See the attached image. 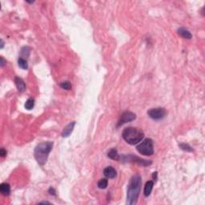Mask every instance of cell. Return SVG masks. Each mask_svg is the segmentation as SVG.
<instances>
[{
    "mask_svg": "<svg viewBox=\"0 0 205 205\" xmlns=\"http://www.w3.org/2000/svg\"><path fill=\"white\" fill-rule=\"evenodd\" d=\"M142 179L139 175H135L130 179L127 193V204L134 205L137 203L141 190Z\"/></svg>",
    "mask_w": 205,
    "mask_h": 205,
    "instance_id": "obj_1",
    "label": "cell"
},
{
    "mask_svg": "<svg viewBox=\"0 0 205 205\" xmlns=\"http://www.w3.org/2000/svg\"><path fill=\"white\" fill-rule=\"evenodd\" d=\"M52 147H53L52 142L40 143L36 147L35 151H34V156L39 164L43 166L47 163L48 156L52 150Z\"/></svg>",
    "mask_w": 205,
    "mask_h": 205,
    "instance_id": "obj_2",
    "label": "cell"
},
{
    "mask_svg": "<svg viewBox=\"0 0 205 205\" xmlns=\"http://www.w3.org/2000/svg\"><path fill=\"white\" fill-rule=\"evenodd\" d=\"M122 136L128 144L135 145L144 139V133L138 127H128L124 128L122 133Z\"/></svg>",
    "mask_w": 205,
    "mask_h": 205,
    "instance_id": "obj_3",
    "label": "cell"
},
{
    "mask_svg": "<svg viewBox=\"0 0 205 205\" xmlns=\"http://www.w3.org/2000/svg\"><path fill=\"white\" fill-rule=\"evenodd\" d=\"M136 150L144 156H151L154 154V143L150 138L145 139L136 147Z\"/></svg>",
    "mask_w": 205,
    "mask_h": 205,
    "instance_id": "obj_4",
    "label": "cell"
},
{
    "mask_svg": "<svg viewBox=\"0 0 205 205\" xmlns=\"http://www.w3.org/2000/svg\"><path fill=\"white\" fill-rule=\"evenodd\" d=\"M121 161L123 162H129V163H136L142 166H149L151 164V161L146 160H143V159L139 158L138 156H135L134 155H128V156H123L120 157Z\"/></svg>",
    "mask_w": 205,
    "mask_h": 205,
    "instance_id": "obj_5",
    "label": "cell"
},
{
    "mask_svg": "<svg viewBox=\"0 0 205 205\" xmlns=\"http://www.w3.org/2000/svg\"><path fill=\"white\" fill-rule=\"evenodd\" d=\"M148 115L149 117L154 120H162L167 115V111L163 107H156V108H151L148 111Z\"/></svg>",
    "mask_w": 205,
    "mask_h": 205,
    "instance_id": "obj_6",
    "label": "cell"
},
{
    "mask_svg": "<svg viewBox=\"0 0 205 205\" xmlns=\"http://www.w3.org/2000/svg\"><path fill=\"white\" fill-rule=\"evenodd\" d=\"M136 118V115L132 111H124L122 115H121L120 118L119 120L118 124H117V127H120V126H122L124 123H129V122H132V121L135 120Z\"/></svg>",
    "mask_w": 205,
    "mask_h": 205,
    "instance_id": "obj_7",
    "label": "cell"
},
{
    "mask_svg": "<svg viewBox=\"0 0 205 205\" xmlns=\"http://www.w3.org/2000/svg\"><path fill=\"white\" fill-rule=\"evenodd\" d=\"M104 174L107 178L113 179V178L116 176V171L113 167L109 166V167H107L106 168H104Z\"/></svg>",
    "mask_w": 205,
    "mask_h": 205,
    "instance_id": "obj_8",
    "label": "cell"
},
{
    "mask_svg": "<svg viewBox=\"0 0 205 205\" xmlns=\"http://www.w3.org/2000/svg\"><path fill=\"white\" fill-rule=\"evenodd\" d=\"M76 125V122H72V123H69L64 127V131L62 132V136L63 137H68L71 134V132H73L74 127Z\"/></svg>",
    "mask_w": 205,
    "mask_h": 205,
    "instance_id": "obj_9",
    "label": "cell"
},
{
    "mask_svg": "<svg viewBox=\"0 0 205 205\" xmlns=\"http://www.w3.org/2000/svg\"><path fill=\"white\" fill-rule=\"evenodd\" d=\"M14 82H15V85H16L17 89L19 92H23L25 90H26V84L24 81L21 78H19L18 76H16L14 78Z\"/></svg>",
    "mask_w": 205,
    "mask_h": 205,
    "instance_id": "obj_10",
    "label": "cell"
},
{
    "mask_svg": "<svg viewBox=\"0 0 205 205\" xmlns=\"http://www.w3.org/2000/svg\"><path fill=\"white\" fill-rule=\"evenodd\" d=\"M177 32H178V34H179L181 37H183V38L184 39H190L192 38V35L191 34V32H190L188 30L184 28V27H180V28L178 29Z\"/></svg>",
    "mask_w": 205,
    "mask_h": 205,
    "instance_id": "obj_11",
    "label": "cell"
},
{
    "mask_svg": "<svg viewBox=\"0 0 205 205\" xmlns=\"http://www.w3.org/2000/svg\"><path fill=\"white\" fill-rule=\"evenodd\" d=\"M0 191L3 196H9L11 192V186L7 183H2L0 185Z\"/></svg>",
    "mask_w": 205,
    "mask_h": 205,
    "instance_id": "obj_12",
    "label": "cell"
},
{
    "mask_svg": "<svg viewBox=\"0 0 205 205\" xmlns=\"http://www.w3.org/2000/svg\"><path fill=\"white\" fill-rule=\"evenodd\" d=\"M154 186V182L150 180V181H148L145 184V186H144V196L148 197V196H150L151 191H152V188H153Z\"/></svg>",
    "mask_w": 205,
    "mask_h": 205,
    "instance_id": "obj_13",
    "label": "cell"
},
{
    "mask_svg": "<svg viewBox=\"0 0 205 205\" xmlns=\"http://www.w3.org/2000/svg\"><path fill=\"white\" fill-rule=\"evenodd\" d=\"M107 156L110 159H111V160H120V156L118 154V151H117V150L116 148L111 149L108 151V153H107Z\"/></svg>",
    "mask_w": 205,
    "mask_h": 205,
    "instance_id": "obj_14",
    "label": "cell"
},
{
    "mask_svg": "<svg viewBox=\"0 0 205 205\" xmlns=\"http://www.w3.org/2000/svg\"><path fill=\"white\" fill-rule=\"evenodd\" d=\"M18 64H19V67L20 68L23 69V70H26L28 68V64H27V61L26 59H23V58H19L18 59Z\"/></svg>",
    "mask_w": 205,
    "mask_h": 205,
    "instance_id": "obj_15",
    "label": "cell"
},
{
    "mask_svg": "<svg viewBox=\"0 0 205 205\" xmlns=\"http://www.w3.org/2000/svg\"><path fill=\"white\" fill-rule=\"evenodd\" d=\"M35 106V100L34 99H28L25 103V108L26 110H31Z\"/></svg>",
    "mask_w": 205,
    "mask_h": 205,
    "instance_id": "obj_16",
    "label": "cell"
},
{
    "mask_svg": "<svg viewBox=\"0 0 205 205\" xmlns=\"http://www.w3.org/2000/svg\"><path fill=\"white\" fill-rule=\"evenodd\" d=\"M108 184V181L107 179H102L98 182V188L100 189H105L107 188Z\"/></svg>",
    "mask_w": 205,
    "mask_h": 205,
    "instance_id": "obj_17",
    "label": "cell"
},
{
    "mask_svg": "<svg viewBox=\"0 0 205 205\" xmlns=\"http://www.w3.org/2000/svg\"><path fill=\"white\" fill-rule=\"evenodd\" d=\"M29 54H30V48L28 47H24L22 48L21 50V55L23 57V59L24 58H27L29 56Z\"/></svg>",
    "mask_w": 205,
    "mask_h": 205,
    "instance_id": "obj_18",
    "label": "cell"
},
{
    "mask_svg": "<svg viewBox=\"0 0 205 205\" xmlns=\"http://www.w3.org/2000/svg\"><path fill=\"white\" fill-rule=\"evenodd\" d=\"M60 87H61V88L67 90V91H70L71 89V84L69 81H64V82H61L60 83Z\"/></svg>",
    "mask_w": 205,
    "mask_h": 205,
    "instance_id": "obj_19",
    "label": "cell"
},
{
    "mask_svg": "<svg viewBox=\"0 0 205 205\" xmlns=\"http://www.w3.org/2000/svg\"><path fill=\"white\" fill-rule=\"evenodd\" d=\"M179 146V148L182 149V150H184V151H188V152H192V151H193V149L191 148V147L189 146L188 144H180Z\"/></svg>",
    "mask_w": 205,
    "mask_h": 205,
    "instance_id": "obj_20",
    "label": "cell"
},
{
    "mask_svg": "<svg viewBox=\"0 0 205 205\" xmlns=\"http://www.w3.org/2000/svg\"><path fill=\"white\" fill-rule=\"evenodd\" d=\"M7 151L4 148H1V150H0V156L1 157H2V158L5 157V156H7Z\"/></svg>",
    "mask_w": 205,
    "mask_h": 205,
    "instance_id": "obj_21",
    "label": "cell"
},
{
    "mask_svg": "<svg viewBox=\"0 0 205 205\" xmlns=\"http://www.w3.org/2000/svg\"><path fill=\"white\" fill-rule=\"evenodd\" d=\"M49 193L51 194V195H52V196H56V193H55V191H54V189L53 188H49Z\"/></svg>",
    "mask_w": 205,
    "mask_h": 205,
    "instance_id": "obj_22",
    "label": "cell"
},
{
    "mask_svg": "<svg viewBox=\"0 0 205 205\" xmlns=\"http://www.w3.org/2000/svg\"><path fill=\"white\" fill-rule=\"evenodd\" d=\"M157 175H158V172H153V174H152V179H153L155 181L157 179Z\"/></svg>",
    "mask_w": 205,
    "mask_h": 205,
    "instance_id": "obj_23",
    "label": "cell"
},
{
    "mask_svg": "<svg viewBox=\"0 0 205 205\" xmlns=\"http://www.w3.org/2000/svg\"><path fill=\"white\" fill-rule=\"evenodd\" d=\"M0 59H1V64H1V67H2L5 65V63H6V62H5L4 58H3V57H1V58H0Z\"/></svg>",
    "mask_w": 205,
    "mask_h": 205,
    "instance_id": "obj_24",
    "label": "cell"
},
{
    "mask_svg": "<svg viewBox=\"0 0 205 205\" xmlns=\"http://www.w3.org/2000/svg\"><path fill=\"white\" fill-rule=\"evenodd\" d=\"M4 47V42L2 41V39H1V48H3Z\"/></svg>",
    "mask_w": 205,
    "mask_h": 205,
    "instance_id": "obj_25",
    "label": "cell"
},
{
    "mask_svg": "<svg viewBox=\"0 0 205 205\" xmlns=\"http://www.w3.org/2000/svg\"><path fill=\"white\" fill-rule=\"evenodd\" d=\"M51 203L47 202V201H43V202H41V203Z\"/></svg>",
    "mask_w": 205,
    "mask_h": 205,
    "instance_id": "obj_26",
    "label": "cell"
}]
</instances>
